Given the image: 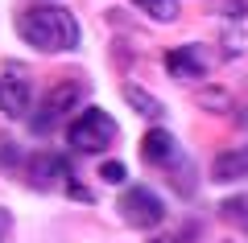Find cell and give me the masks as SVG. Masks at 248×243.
Returning <instances> with one entry per match:
<instances>
[{
	"label": "cell",
	"instance_id": "cell-10",
	"mask_svg": "<svg viewBox=\"0 0 248 243\" xmlns=\"http://www.w3.org/2000/svg\"><path fill=\"white\" fill-rule=\"evenodd\" d=\"M124 103L133 107L137 115H141V120H161V115H166V107H161V99H153L149 91H141L137 87V83H124Z\"/></svg>",
	"mask_w": 248,
	"mask_h": 243
},
{
	"label": "cell",
	"instance_id": "cell-3",
	"mask_svg": "<svg viewBox=\"0 0 248 243\" xmlns=\"http://www.w3.org/2000/svg\"><path fill=\"white\" fill-rule=\"evenodd\" d=\"M116 210H120V218L128 227H141V231H149V227H157L161 218H166V206H161V198L149 186H128V190L116 198Z\"/></svg>",
	"mask_w": 248,
	"mask_h": 243
},
{
	"label": "cell",
	"instance_id": "cell-4",
	"mask_svg": "<svg viewBox=\"0 0 248 243\" xmlns=\"http://www.w3.org/2000/svg\"><path fill=\"white\" fill-rule=\"evenodd\" d=\"M166 70L170 78H182V83H199L215 70V50L203 42H190V45H174L166 54Z\"/></svg>",
	"mask_w": 248,
	"mask_h": 243
},
{
	"label": "cell",
	"instance_id": "cell-15",
	"mask_svg": "<svg viewBox=\"0 0 248 243\" xmlns=\"http://www.w3.org/2000/svg\"><path fill=\"white\" fill-rule=\"evenodd\" d=\"M9 231H13V214H9L4 206H0V243L9 239Z\"/></svg>",
	"mask_w": 248,
	"mask_h": 243
},
{
	"label": "cell",
	"instance_id": "cell-9",
	"mask_svg": "<svg viewBox=\"0 0 248 243\" xmlns=\"http://www.w3.org/2000/svg\"><path fill=\"white\" fill-rule=\"evenodd\" d=\"M211 177L215 182H244L248 177V148H228L211 161Z\"/></svg>",
	"mask_w": 248,
	"mask_h": 243
},
{
	"label": "cell",
	"instance_id": "cell-12",
	"mask_svg": "<svg viewBox=\"0 0 248 243\" xmlns=\"http://www.w3.org/2000/svg\"><path fill=\"white\" fill-rule=\"evenodd\" d=\"M195 99H199V107H207V112H232V95H228L223 87H215V91H203V87H199Z\"/></svg>",
	"mask_w": 248,
	"mask_h": 243
},
{
	"label": "cell",
	"instance_id": "cell-1",
	"mask_svg": "<svg viewBox=\"0 0 248 243\" xmlns=\"http://www.w3.org/2000/svg\"><path fill=\"white\" fill-rule=\"evenodd\" d=\"M17 37L42 54H62L79 45V21L62 4H29L17 13Z\"/></svg>",
	"mask_w": 248,
	"mask_h": 243
},
{
	"label": "cell",
	"instance_id": "cell-11",
	"mask_svg": "<svg viewBox=\"0 0 248 243\" xmlns=\"http://www.w3.org/2000/svg\"><path fill=\"white\" fill-rule=\"evenodd\" d=\"M133 4H137L149 21H161V25L178 17V0H133Z\"/></svg>",
	"mask_w": 248,
	"mask_h": 243
},
{
	"label": "cell",
	"instance_id": "cell-8",
	"mask_svg": "<svg viewBox=\"0 0 248 243\" xmlns=\"http://www.w3.org/2000/svg\"><path fill=\"white\" fill-rule=\"evenodd\" d=\"M141 157H145V165H157V169H170L182 157V148H178V140L170 136L166 128H149L141 136Z\"/></svg>",
	"mask_w": 248,
	"mask_h": 243
},
{
	"label": "cell",
	"instance_id": "cell-6",
	"mask_svg": "<svg viewBox=\"0 0 248 243\" xmlns=\"http://www.w3.org/2000/svg\"><path fill=\"white\" fill-rule=\"evenodd\" d=\"M83 83H58V87H50V95H46V103L37 107V115H33V132H50L54 124L62 120L66 112H75L79 107V99H83Z\"/></svg>",
	"mask_w": 248,
	"mask_h": 243
},
{
	"label": "cell",
	"instance_id": "cell-2",
	"mask_svg": "<svg viewBox=\"0 0 248 243\" xmlns=\"http://www.w3.org/2000/svg\"><path fill=\"white\" fill-rule=\"evenodd\" d=\"M116 120L104 112V107H87V112H79L71 120V128H66V144H71V153H83V157H99L108 153V144L116 140Z\"/></svg>",
	"mask_w": 248,
	"mask_h": 243
},
{
	"label": "cell",
	"instance_id": "cell-14",
	"mask_svg": "<svg viewBox=\"0 0 248 243\" xmlns=\"http://www.w3.org/2000/svg\"><path fill=\"white\" fill-rule=\"evenodd\" d=\"M99 177L112 182V186H120V182H128V169H124L120 161H104V165H99Z\"/></svg>",
	"mask_w": 248,
	"mask_h": 243
},
{
	"label": "cell",
	"instance_id": "cell-13",
	"mask_svg": "<svg viewBox=\"0 0 248 243\" xmlns=\"http://www.w3.org/2000/svg\"><path fill=\"white\" fill-rule=\"evenodd\" d=\"M219 214H228V218H232V214H240L236 223H244V227H248V194H236V198H223V202H219Z\"/></svg>",
	"mask_w": 248,
	"mask_h": 243
},
{
	"label": "cell",
	"instance_id": "cell-7",
	"mask_svg": "<svg viewBox=\"0 0 248 243\" xmlns=\"http://www.w3.org/2000/svg\"><path fill=\"white\" fill-rule=\"evenodd\" d=\"M75 173H71V161L62 153H33V161H29V186L33 190H71Z\"/></svg>",
	"mask_w": 248,
	"mask_h": 243
},
{
	"label": "cell",
	"instance_id": "cell-5",
	"mask_svg": "<svg viewBox=\"0 0 248 243\" xmlns=\"http://www.w3.org/2000/svg\"><path fill=\"white\" fill-rule=\"evenodd\" d=\"M29 107H33V78H29L25 66L9 62L4 78H0V112L9 115V120H25Z\"/></svg>",
	"mask_w": 248,
	"mask_h": 243
}]
</instances>
